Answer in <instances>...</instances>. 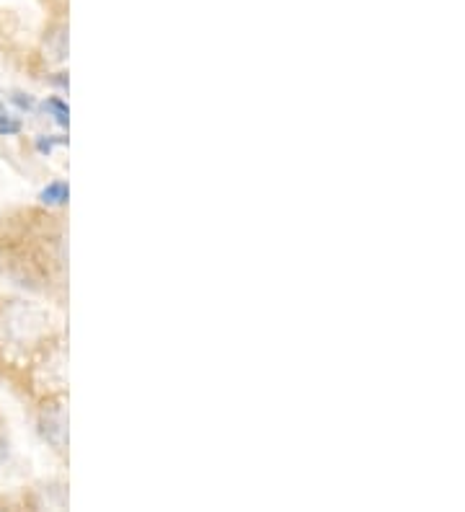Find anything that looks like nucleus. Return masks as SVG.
<instances>
[{
	"label": "nucleus",
	"mask_w": 465,
	"mask_h": 512,
	"mask_svg": "<svg viewBox=\"0 0 465 512\" xmlns=\"http://www.w3.org/2000/svg\"><path fill=\"white\" fill-rule=\"evenodd\" d=\"M31 324H44V319L37 311H31V308H13L11 319H8V329H11L16 337L31 339V337H37L39 331L44 329V326H31Z\"/></svg>",
	"instance_id": "nucleus-1"
},
{
	"label": "nucleus",
	"mask_w": 465,
	"mask_h": 512,
	"mask_svg": "<svg viewBox=\"0 0 465 512\" xmlns=\"http://www.w3.org/2000/svg\"><path fill=\"white\" fill-rule=\"evenodd\" d=\"M42 435L50 440L55 448H65V438H68V419H65V412L52 406L50 412H44L42 417Z\"/></svg>",
	"instance_id": "nucleus-2"
},
{
	"label": "nucleus",
	"mask_w": 465,
	"mask_h": 512,
	"mask_svg": "<svg viewBox=\"0 0 465 512\" xmlns=\"http://www.w3.org/2000/svg\"><path fill=\"white\" fill-rule=\"evenodd\" d=\"M44 52L52 57V60H62L68 55V26L57 24L47 39H44Z\"/></svg>",
	"instance_id": "nucleus-3"
},
{
	"label": "nucleus",
	"mask_w": 465,
	"mask_h": 512,
	"mask_svg": "<svg viewBox=\"0 0 465 512\" xmlns=\"http://www.w3.org/2000/svg\"><path fill=\"white\" fill-rule=\"evenodd\" d=\"M42 202H47V205H62V202H68V187L62 182L50 184V187L42 192Z\"/></svg>",
	"instance_id": "nucleus-4"
},
{
	"label": "nucleus",
	"mask_w": 465,
	"mask_h": 512,
	"mask_svg": "<svg viewBox=\"0 0 465 512\" xmlns=\"http://www.w3.org/2000/svg\"><path fill=\"white\" fill-rule=\"evenodd\" d=\"M13 132H19V122L8 114H0V135H13Z\"/></svg>",
	"instance_id": "nucleus-5"
},
{
	"label": "nucleus",
	"mask_w": 465,
	"mask_h": 512,
	"mask_svg": "<svg viewBox=\"0 0 465 512\" xmlns=\"http://www.w3.org/2000/svg\"><path fill=\"white\" fill-rule=\"evenodd\" d=\"M47 107H50L52 112H55V117H57V122H60V125H68V109L62 107L60 101H57V99H52L50 104H47Z\"/></svg>",
	"instance_id": "nucleus-6"
},
{
	"label": "nucleus",
	"mask_w": 465,
	"mask_h": 512,
	"mask_svg": "<svg viewBox=\"0 0 465 512\" xmlns=\"http://www.w3.org/2000/svg\"><path fill=\"white\" fill-rule=\"evenodd\" d=\"M13 101H16V104H19V107H24V109H31V99H24V96H21V94H16V96H13Z\"/></svg>",
	"instance_id": "nucleus-7"
},
{
	"label": "nucleus",
	"mask_w": 465,
	"mask_h": 512,
	"mask_svg": "<svg viewBox=\"0 0 465 512\" xmlns=\"http://www.w3.org/2000/svg\"><path fill=\"white\" fill-rule=\"evenodd\" d=\"M8 456V448H6V440L0 438V466H3V461H6Z\"/></svg>",
	"instance_id": "nucleus-8"
}]
</instances>
